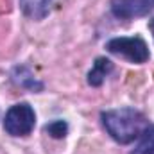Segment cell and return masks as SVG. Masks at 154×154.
Instances as JSON below:
<instances>
[{
  "label": "cell",
  "mask_w": 154,
  "mask_h": 154,
  "mask_svg": "<svg viewBox=\"0 0 154 154\" xmlns=\"http://www.w3.org/2000/svg\"><path fill=\"white\" fill-rule=\"evenodd\" d=\"M54 2L56 0H20V9L27 18L39 22L48 16Z\"/></svg>",
  "instance_id": "cell-5"
},
{
  "label": "cell",
  "mask_w": 154,
  "mask_h": 154,
  "mask_svg": "<svg viewBox=\"0 0 154 154\" xmlns=\"http://www.w3.org/2000/svg\"><path fill=\"white\" fill-rule=\"evenodd\" d=\"M106 50L109 54H115L120 56L131 63H136V65H143L149 61L151 57V52H149V47L140 36H122V38H113L106 43Z\"/></svg>",
  "instance_id": "cell-2"
},
{
  "label": "cell",
  "mask_w": 154,
  "mask_h": 154,
  "mask_svg": "<svg viewBox=\"0 0 154 154\" xmlns=\"http://www.w3.org/2000/svg\"><path fill=\"white\" fill-rule=\"evenodd\" d=\"M36 125V113L27 102L11 106L4 118V129L11 136H29Z\"/></svg>",
  "instance_id": "cell-3"
},
{
  "label": "cell",
  "mask_w": 154,
  "mask_h": 154,
  "mask_svg": "<svg viewBox=\"0 0 154 154\" xmlns=\"http://www.w3.org/2000/svg\"><path fill=\"white\" fill-rule=\"evenodd\" d=\"M100 120L108 134L120 145L133 143L149 125L147 116L134 108H118L100 113Z\"/></svg>",
  "instance_id": "cell-1"
},
{
  "label": "cell",
  "mask_w": 154,
  "mask_h": 154,
  "mask_svg": "<svg viewBox=\"0 0 154 154\" xmlns=\"http://www.w3.org/2000/svg\"><path fill=\"white\" fill-rule=\"evenodd\" d=\"M45 133L56 140H63L68 134V124L65 120H52L50 124L45 125Z\"/></svg>",
  "instance_id": "cell-9"
},
{
  "label": "cell",
  "mask_w": 154,
  "mask_h": 154,
  "mask_svg": "<svg viewBox=\"0 0 154 154\" xmlns=\"http://www.w3.org/2000/svg\"><path fill=\"white\" fill-rule=\"evenodd\" d=\"M111 14L118 20H134L154 11V0H111Z\"/></svg>",
  "instance_id": "cell-4"
},
{
  "label": "cell",
  "mask_w": 154,
  "mask_h": 154,
  "mask_svg": "<svg viewBox=\"0 0 154 154\" xmlns=\"http://www.w3.org/2000/svg\"><path fill=\"white\" fill-rule=\"evenodd\" d=\"M11 79L16 86L20 88H25V90H31V91H41L43 90V82H39L36 75L31 72L29 66L25 65H18L13 68L11 72Z\"/></svg>",
  "instance_id": "cell-6"
},
{
  "label": "cell",
  "mask_w": 154,
  "mask_h": 154,
  "mask_svg": "<svg viewBox=\"0 0 154 154\" xmlns=\"http://www.w3.org/2000/svg\"><path fill=\"white\" fill-rule=\"evenodd\" d=\"M129 154H154V125H147L145 131L140 134L138 143Z\"/></svg>",
  "instance_id": "cell-8"
},
{
  "label": "cell",
  "mask_w": 154,
  "mask_h": 154,
  "mask_svg": "<svg viewBox=\"0 0 154 154\" xmlns=\"http://www.w3.org/2000/svg\"><path fill=\"white\" fill-rule=\"evenodd\" d=\"M111 72H113V63L109 59H106V57H97L91 70L88 72V84L95 86V88L102 86V82L106 81V77Z\"/></svg>",
  "instance_id": "cell-7"
},
{
  "label": "cell",
  "mask_w": 154,
  "mask_h": 154,
  "mask_svg": "<svg viewBox=\"0 0 154 154\" xmlns=\"http://www.w3.org/2000/svg\"><path fill=\"white\" fill-rule=\"evenodd\" d=\"M149 29H151V32H152V38H154V18L149 22Z\"/></svg>",
  "instance_id": "cell-10"
}]
</instances>
